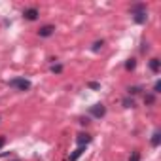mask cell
<instances>
[{
    "instance_id": "6da1fadb",
    "label": "cell",
    "mask_w": 161,
    "mask_h": 161,
    "mask_svg": "<svg viewBox=\"0 0 161 161\" xmlns=\"http://www.w3.org/2000/svg\"><path fill=\"white\" fill-rule=\"evenodd\" d=\"M10 87H14V89H17V91H29L31 89V82L27 78H14V80H10Z\"/></svg>"
},
{
    "instance_id": "7a4b0ae2",
    "label": "cell",
    "mask_w": 161,
    "mask_h": 161,
    "mask_svg": "<svg viewBox=\"0 0 161 161\" xmlns=\"http://www.w3.org/2000/svg\"><path fill=\"white\" fill-rule=\"evenodd\" d=\"M104 114H106V106L104 104H93L91 108H89V116H93V118H97V119H101V118H104Z\"/></svg>"
},
{
    "instance_id": "3957f363",
    "label": "cell",
    "mask_w": 161,
    "mask_h": 161,
    "mask_svg": "<svg viewBox=\"0 0 161 161\" xmlns=\"http://www.w3.org/2000/svg\"><path fill=\"white\" fill-rule=\"evenodd\" d=\"M38 15H40V10H38L36 6H31V8H25V10H23V17H25L27 21H36Z\"/></svg>"
},
{
    "instance_id": "277c9868",
    "label": "cell",
    "mask_w": 161,
    "mask_h": 161,
    "mask_svg": "<svg viewBox=\"0 0 161 161\" xmlns=\"http://www.w3.org/2000/svg\"><path fill=\"white\" fill-rule=\"evenodd\" d=\"M53 32H55V27L53 25H44V27H40L38 36L40 38H49V36H53Z\"/></svg>"
},
{
    "instance_id": "5b68a950",
    "label": "cell",
    "mask_w": 161,
    "mask_h": 161,
    "mask_svg": "<svg viewBox=\"0 0 161 161\" xmlns=\"http://www.w3.org/2000/svg\"><path fill=\"white\" fill-rule=\"evenodd\" d=\"M76 142H78V146H86V144L91 142V135H87V133H80V135L76 136Z\"/></svg>"
},
{
    "instance_id": "8992f818",
    "label": "cell",
    "mask_w": 161,
    "mask_h": 161,
    "mask_svg": "<svg viewBox=\"0 0 161 161\" xmlns=\"http://www.w3.org/2000/svg\"><path fill=\"white\" fill-rule=\"evenodd\" d=\"M129 12H131V15H136V14H142V12H146V4H142V2H138V4H133Z\"/></svg>"
},
{
    "instance_id": "52a82bcc",
    "label": "cell",
    "mask_w": 161,
    "mask_h": 161,
    "mask_svg": "<svg viewBox=\"0 0 161 161\" xmlns=\"http://www.w3.org/2000/svg\"><path fill=\"white\" fill-rule=\"evenodd\" d=\"M133 21H135L136 25H144V23L148 21V14H146V12H142V14H136V15H133Z\"/></svg>"
},
{
    "instance_id": "ba28073f",
    "label": "cell",
    "mask_w": 161,
    "mask_h": 161,
    "mask_svg": "<svg viewBox=\"0 0 161 161\" xmlns=\"http://www.w3.org/2000/svg\"><path fill=\"white\" fill-rule=\"evenodd\" d=\"M159 68H161V61H159V59H155V57H153V59H150V70H152L153 74H157V72H159Z\"/></svg>"
},
{
    "instance_id": "9c48e42d",
    "label": "cell",
    "mask_w": 161,
    "mask_h": 161,
    "mask_svg": "<svg viewBox=\"0 0 161 161\" xmlns=\"http://www.w3.org/2000/svg\"><path fill=\"white\" fill-rule=\"evenodd\" d=\"M150 142H152V146H153V148H157V146L161 144V133H159V131H153V135H152V140H150Z\"/></svg>"
},
{
    "instance_id": "30bf717a",
    "label": "cell",
    "mask_w": 161,
    "mask_h": 161,
    "mask_svg": "<svg viewBox=\"0 0 161 161\" xmlns=\"http://www.w3.org/2000/svg\"><path fill=\"white\" fill-rule=\"evenodd\" d=\"M84 152H86V146H78V150H76V152H74V153L68 157V161H78V157L82 155Z\"/></svg>"
},
{
    "instance_id": "8fae6325",
    "label": "cell",
    "mask_w": 161,
    "mask_h": 161,
    "mask_svg": "<svg viewBox=\"0 0 161 161\" xmlns=\"http://www.w3.org/2000/svg\"><path fill=\"white\" fill-rule=\"evenodd\" d=\"M121 104H123V106H125V108H135V99H133V97H129V95H127V97H125V99H123V101H121Z\"/></svg>"
},
{
    "instance_id": "7c38bea8",
    "label": "cell",
    "mask_w": 161,
    "mask_h": 161,
    "mask_svg": "<svg viewBox=\"0 0 161 161\" xmlns=\"http://www.w3.org/2000/svg\"><path fill=\"white\" fill-rule=\"evenodd\" d=\"M144 103H146L148 106H152V104L155 103V95H153V93H146V95H144Z\"/></svg>"
},
{
    "instance_id": "4fadbf2b",
    "label": "cell",
    "mask_w": 161,
    "mask_h": 161,
    "mask_svg": "<svg viewBox=\"0 0 161 161\" xmlns=\"http://www.w3.org/2000/svg\"><path fill=\"white\" fill-rule=\"evenodd\" d=\"M140 91H142V87H140V86H133V87H129V89H127V95H129V97H131V95H138Z\"/></svg>"
},
{
    "instance_id": "5bb4252c",
    "label": "cell",
    "mask_w": 161,
    "mask_h": 161,
    "mask_svg": "<svg viewBox=\"0 0 161 161\" xmlns=\"http://www.w3.org/2000/svg\"><path fill=\"white\" fill-rule=\"evenodd\" d=\"M135 66H136V59H127V63H125V70H135Z\"/></svg>"
},
{
    "instance_id": "9a60e30c",
    "label": "cell",
    "mask_w": 161,
    "mask_h": 161,
    "mask_svg": "<svg viewBox=\"0 0 161 161\" xmlns=\"http://www.w3.org/2000/svg\"><path fill=\"white\" fill-rule=\"evenodd\" d=\"M103 46H104V40H97V42L93 44V47H91V49H93V51H101V49H103Z\"/></svg>"
},
{
    "instance_id": "2e32d148",
    "label": "cell",
    "mask_w": 161,
    "mask_h": 161,
    "mask_svg": "<svg viewBox=\"0 0 161 161\" xmlns=\"http://www.w3.org/2000/svg\"><path fill=\"white\" fill-rule=\"evenodd\" d=\"M51 72L53 74H61L63 72V64H51Z\"/></svg>"
},
{
    "instance_id": "e0dca14e",
    "label": "cell",
    "mask_w": 161,
    "mask_h": 161,
    "mask_svg": "<svg viewBox=\"0 0 161 161\" xmlns=\"http://www.w3.org/2000/svg\"><path fill=\"white\" fill-rule=\"evenodd\" d=\"M153 95H157V93H161V82H159V80H157V82L153 84V91H152Z\"/></svg>"
},
{
    "instance_id": "ac0fdd59",
    "label": "cell",
    "mask_w": 161,
    "mask_h": 161,
    "mask_svg": "<svg viewBox=\"0 0 161 161\" xmlns=\"http://www.w3.org/2000/svg\"><path fill=\"white\" fill-rule=\"evenodd\" d=\"M129 161H140V152H136V150H135V152L131 153V157H129Z\"/></svg>"
},
{
    "instance_id": "d6986e66",
    "label": "cell",
    "mask_w": 161,
    "mask_h": 161,
    "mask_svg": "<svg viewBox=\"0 0 161 161\" xmlns=\"http://www.w3.org/2000/svg\"><path fill=\"white\" fill-rule=\"evenodd\" d=\"M87 86H89L91 89H101V84H97V82H89Z\"/></svg>"
},
{
    "instance_id": "ffe728a7",
    "label": "cell",
    "mask_w": 161,
    "mask_h": 161,
    "mask_svg": "<svg viewBox=\"0 0 161 161\" xmlns=\"http://www.w3.org/2000/svg\"><path fill=\"white\" fill-rule=\"evenodd\" d=\"M4 144H6V136H4V135H0V148H2Z\"/></svg>"
},
{
    "instance_id": "44dd1931",
    "label": "cell",
    "mask_w": 161,
    "mask_h": 161,
    "mask_svg": "<svg viewBox=\"0 0 161 161\" xmlns=\"http://www.w3.org/2000/svg\"><path fill=\"white\" fill-rule=\"evenodd\" d=\"M80 123H82V125H87V123H89V118H82V119H80Z\"/></svg>"
},
{
    "instance_id": "7402d4cb",
    "label": "cell",
    "mask_w": 161,
    "mask_h": 161,
    "mask_svg": "<svg viewBox=\"0 0 161 161\" xmlns=\"http://www.w3.org/2000/svg\"><path fill=\"white\" fill-rule=\"evenodd\" d=\"M15 161H19V159H15Z\"/></svg>"
}]
</instances>
